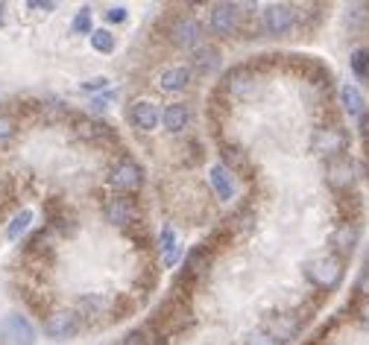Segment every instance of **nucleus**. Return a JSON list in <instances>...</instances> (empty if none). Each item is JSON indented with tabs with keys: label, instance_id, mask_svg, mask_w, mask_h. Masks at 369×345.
Listing matches in <instances>:
<instances>
[{
	"label": "nucleus",
	"instance_id": "9",
	"mask_svg": "<svg viewBox=\"0 0 369 345\" xmlns=\"http://www.w3.org/2000/svg\"><path fill=\"white\" fill-rule=\"evenodd\" d=\"M71 126H74L76 138L88 141V143H97V146H114L117 143L114 129L109 123H103V120H97V118H88V114H74Z\"/></svg>",
	"mask_w": 369,
	"mask_h": 345
},
{
	"label": "nucleus",
	"instance_id": "29",
	"mask_svg": "<svg viewBox=\"0 0 369 345\" xmlns=\"http://www.w3.org/2000/svg\"><path fill=\"white\" fill-rule=\"evenodd\" d=\"M121 345H153V331L149 328H132Z\"/></svg>",
	"mask_w": 369,
	"mask_h": 345
},
{
	"label": "nucleus",
	"instance_id": "22",
	"mask_svg": "<svg viewBox=\"0 0 369 345\" xmlns=\"http://www.w3.org/2000/svg\"><path fill=\"white\" fill-rule=\"evenodd\" d=\"M159 249H161V264L164 267H176V260L182 255V246H179V237L170 225H164L161 228V234H159Z\"/></svg>",
	"mask_w": 369,
	"mask_h": 345
},
{
	"label": "nucleus",
	"instance_id": "8",
	"mask_svg": "<svg viewBox=\"0 0 369 345\" xmlns=\"http://www.w3.org/2000/svg\"><path fill=\"white\" fill-rule=\"evenodd\" d=\"M241 18H243L241 3H214L208 15V27L214 36L232 38V36H241Z\"/></svg>",
	"mask_w": 369,
	"mask_h": 345
},
{
	"label": "nucleus",
	"instance_id": "11",
	"mask_svg": "<svg viewBox=\"0 0 369 345\" xmlns=\"http://www.w3.org/2000/svg\"><path fill=\"white\" fill-rule=\"evenodd\" d=\"M261 24H264V32H270V36H276V38L290 36V32L296 29V6L270 3L261 12Z\"/></svg>",
	"mask_w": 369,
	"mask_h": 345
},
{
	"label": "nucleus",
	"instance_id": "33",
	"mask_svg": "<svg viewBox=\"0 0 369 345\" xmlns=\"http://www.w3.org/2000/svg\"><path fill=\"white\" fill-rule=\"evenodd\" d=\"M246 345H281V342H279V339H273V337H270V334H267L264 328H261V331H255L253 337L246 339Z\"/></svg>",
	"mask_w": 369,
	"mask_h": 345
},
{
	"label": "nucleus",
	"instance_id": "21",
	"mask_svg": "<svg viewBox=\"0 0 369 345\" xmlns=\"http://www.w3.org/2000/svg\"><path fill=\"white\" fill-rule=\"evenodd\" d=\"M208 182L217 193V199H223V202H232V196H234V176L223 167V164H214V167L208 170Z\"/></svg>",
	"mask_w": 369,
	"mask_h": 345
},
{
	"label": "nucleus",
	"instance_id": "37",
	"mask_svg": "<svg viewBox=\"0 0 369 345\" xmlns=\"http://www.w3.org/2000/svg\"><path fill=\"white\" fill-rule=\"evenodd\" d=\"M6 27V3H0V29Z\"/></svg>",
	"mask_w": 369,
	"mask_h": 345
},
{
	"label": "nucleus",
	"instance_id": "19",
	"mask_svg": "<svg viewBox=\"0 0 369 345\" xmlns=\"http://www.w3.org/2000/svg\"><path fill=\"white\" fill-rule=\"evenodd\" d=\"M161 126L167 129L170 135H179L191 126V106L188 103H170L161 111Z\"/></svg>",
	"mask_w": 369,
	"mask_h": 345
},
{
	"label": "nucleus",
	"instance_id": "18",
	"mask_svg": "<svg viewBox=\"0 0 369 345\" xmlns=\"http://www.w3.org/2000/svg\"><path fill=\"white\" fill-rule=\"evenodd\" d=\"M220 164L234 176V173H253V158H249V153L243 150L241 143H220Z\"/></svg>",
	"mask_w": 369,
	"mask_h": 345
},
{
	"label": "nucleus",
	"instance_id": "10",
	"mask_svg": "<svg viewBox=\"0 0 369 345\" xmlns=\"http://www.w3.org/2000/svg\"><path fill=\"white\" fill-rule=\"evenodd\" d=\"M79 331H82V322L74 314V307H68V310H62V307L59 310H50V314L44 316V334L53 342H68Z\"/></svg>",
	"mask_w": 369,
	"mask_h": 345
},
{
	"label": "nucleus",
	"instance_id": "23",
	"mask_svg": "<svg viewBox=\"0 0 369 345\" xmlns=\"http://www.w3.org/2000/svg\"><path fill=\"white\" fill-rule=\"evenodd\" d=\"M340 106L346 114H351V118H363L366 114V100L358 85H351V82H346V85L340 88Z\"/></svg>",
	"mask_w": 369,
	"mask_h": 345
},
{
	"label": "nucleus",
	"instance_id": "36",
	"mask_svg": "<svg viewBox=\"0 0 369 345\" xmlns=\"http://www.w3.org/2000/svg\"><path fill=\"white\" fill-rule=\"evenodd\" d=\"M361 319L369 325V299H363V304H361Z\"/></svg>",
	"mask_w": 369,
	"mask_h": 345
},
{
	"label": "nucleus",
	"instance_id": "32",
	"mask_svg": "<svg viewBox=\"0 0 369 345\" xmlns=\"http://www.w3.org/2000/svg\"><path fill=\"white\" fill-rule=\"evenodd\" d=\"M109 88V76H91V79H86L82 82V91H106Z\"/></svg>",
	"mask_w": 369,
	"mask_h": 345
},
{
	"label": "nucleus",
	"instance_id": "34",
	"mask_svg": "<svg viewBox=\"0 0 369 345\" xmlns=\"http://www.w3.org/2000/svg\"><path fill=\"white\" fill-rule=\"evenodd\" d=\"M358 295H361V299H369V269L366 267H363L361 278H358Z\"/></svg>",
	"mask_w": 369,
	"mask_h": 345
},
{
	"label": "nucleus",
	"instance_id": "35",
	"mask_svg": "<svg viewBox=\"0 0 369 345\" xmlns=\"http://www.w3.org/2000/svg\"><path fill=\"white\" fill-rule=\"evenodd\" d=\"M27 6L29 9H39V12H53L56 9V3H50V0H29Z\"/></svg>",
	"mask_w": 369,
	"mask_h": 345
},
{
	"label": "nucleus",
	"instance_id": "3",
	"mask_svg": "<svg viewBox=\"0 0 369 345\" xmlns=\"http://www.w3.org/2000/svg\"><path fill=\"white\" fill-rule=\"evenodd\" d=\"M106 182H109V188H112L114 193L141 190V185H144V167H141V164L132 158V155L121 153V155L112 161V167L106 170Z\"/></svg>",
	"mask_w": 369,
	"mask_h": 345
},
{
	"label": "nucleus",
	"instance_id": "28",
	"mask_svg": "<svg viewBox=\"0 0 369 345\" xmlns=\"http://www.w3.org/2000/svg\"><path fill=\"white\" fill-rule=\"evenodd\" d=\"M71 32H76V36H91V32H94V18H91V9H88V6H82V9L74 15Z\"/></svg>",
	"mask_w": 369,
	"mask_h": 345
},
{
	"label": "nucleus",
	"instance_id": "31",
	"mask_svg": "<svg viewBox=\"0 0 369 345\" xmlns=\"http://www.w3.org/2000/svg\"><path fill=\"white\" fill-rule=\"evenodd\" d=\"M129 18V9L126 6H109L106 9V21L109 24H123Z\"/></svg>",
	"mask_w": 369,
	"mask_h": 345
},
{
	"label": "nucleus",
	"instance_id": "17",
	"mask_svg": "<svg viewBox=\"0 0 369 345\" xmlns=\"http://www.w3.org/2000/svg\"><path fill=\"white\" fill-rule=\"evenodd\" d=\"M4 337L12 345H36V328L21 314H9L4 319Z\"/></svg>",
	"mask_w": 369,
	"mask_h": 345
},
{
	"label": "nucleus",
	"instance_id": "1",
	"mask_svg": "<svg viewBox=\"0 0 369 345\" xmlns=\"http://www.w3.org/2000/svg\"><path fill=\"white\" fill-rule=\"evenodd\" d=\"M302 272H305L311 287L328 293V290H337V284L343 281V260L337 255H316L305 260Z\"/></svg>",
	"mask_w": 369,
	"mask_h": 345
},
{
	"label": "nucleus",
	"instance_id": "4",
	"mask_svg": "<svg viewBox=\"0 0 369 345\" xmlns=\"http://www.w3.org/2000/svg\"><path fill=\"white\" fill-rule=\"evenodd\" d=\"M74 314L79 316L82 328H106L114 322V302L106 295H82L74 304Z\"/></svg>",
	"mask_w": 369,
	"mask_h": 345
},
{
	"label": "nucleus",
	"instance_id": "25",
	"mask_svg": "<svg viewBox=\"0 0 369 345\" xmlns=\"http://www.w3.org/2000/svg\"><path fill=\"white\" fill-rule=\"evenodd\" d=\"M29 225H32V211L24 208V211H18V213L12 217V223H9V228H6V237H9V240H21V234L29 232Z\"/></svg>",
	"mask_w": 369,
	"mask_h": 345
},
{
	"label": "nucleus",
	"instance_id": "24",
	"mask_svg": "<svg viewBox=\"0 0 369 345\" xmlns=\"http://www.w3.org/2000/svg\"><path fill=\"white\" fill-rule=\"evenodd\" d=\"M191 79H194L191 68H170V71H164V73L159 76V88L176 94V91H184V88H188Z\"/></svg>",
	"mask_w": 369,
	"mask_h": 345
},
{
	"label": "nucleus",
	"instance_id": "20",
	"mask_svg": "<svg viewBox=\"0 0 369 345\" xmlns=\"http://www.w3.org/2000/svg\"><path fill=\"white\" fill-rule=\"evenodd\" d=\"M226 228L232 234H249L255 228V205L253 202H241L232 211V217L226 220Z\"/></svg>",
	"mask_w": 369,
	"mask_h": 345
},
{
	"label": "nucleus",
	"instance_id": "15",
	"mask_svg": "<svg viewBox=\"0 0 369 345\" xmlns=\"http://www.w3.org/2000/svg\"><path fill=\"white\" fill-rule=\"evenodd\" d=\"M220 62H223V53L217 50L214 44H203V47H196V50H191V73L194 76H214L217 71H220Z\"/></svg>",
	"mask_w": 369,
	"mask_h": 345
},
{
	"label": "nucleus",
	"instance_id": "2",
	"mask_svg": "<svg viewBox=\"0 0 369 345\" xmlns=\"http://www.w3.org/2000/svg\"><path fill=\"white\" fill-rule=\"evenodd\" d=\"M220 91L229 97V100H249L261 91V73L255 71V64H234L232 71H226Z\"/></svg>",
	"mask_w": 369,
	"mask_h": 345
},
{
	"label": "nucleus",
	"instance_id": "14",
	"mask_svg": "<svg viewBox=\"0 0 369 345\" xmlns=\"http://www.w3.org/2000/svg\"><path fill=\"white\" fill-rule=\"evenodd\" d=\"M302 322H305V316H299V310H296V314H273L270 319L264 322V331L284 345V342H290L302 331Z\"/></svg>",
	"mask_w": 369,
	"mask_h": 345
},
{
	"label": "nucleus",
	"instance_id": "7",
	"mask_svg": "<svg viewBox=\"0 0 369 345\" xmlns=\"http://www.w3.org/2000/svg\"><path fill=\"white\" fill-rule=\"evenodd\" d=\"M103 217L106 223L117 225V228H132V225H138V202H135V196L132 193H112L109 199H103Z\"/></svg>",
	"mask_w": 369,
	"mask_h": 345
},
{
	"label": "nucleus",
	"instance_id": "27",
	"mask_svg": "<svg viewBox=\"0 0 369 345\" xmlns=\"http://www.w3.org/2000/svg\"><path fill=\"white\" fill-rule=\"evenodd\" d=\"M349 64H351V73H355L358 79L369 82V50H366V47H358V50H351Z\"/></svg>",
	"mask_w": 369,
	"mask_h": 345
},
{
	"label": "nucleus",
	"instance_id": "12",
	"mask_svg": "<svg viewBox=\"0 0 369 345\" xmlns=\"http://www.w3.org/2000/svg\"><path fill=\"white\" fill-rule=\"evenodd\" d=\"M326 182L334 193H349L351 188H355V161H351L349 155L326 161Z\"/></svg>",
	"mask_w": 369,
	"mask_h": 345
},
{
	"label": "nucleus",
	"instance_id": "30",
	"mask_svg": "<svg viewBox=\"0 0 369 345\" xmlns=\"http://www.w3.org/2000/svg\"><path fill=\"white\" fill-rule=\"evenodd\" d=\"M15 132H18V123L9 114H0V141H9Z\"/></svg>",
	"mask_w": 369,
	"mask_h": 345
},
{
	"label": "nucleus",
	"instance_id": "13",
	"mask_svg": "<svg viewBox=\"0 0 369 345\" xmlns=\"http://www.w3.org/2000/svg\"><path fill=\"white\" fill-rule=\"evenodd\" d=\"M161 120V111L153 100H132L126 108V123L135 129V132H153Z\"/></svg>",
	"mask_w": 369,
	"mask_h": 345
},
{
	"label": "nucleus",
	"instance_id": "5",
	"mask_svg": "<svg viewBox=\"0 0 369 345\" xmlns=\"http://www.w3.org/2000/svg\"><path fill=\"white\" fill-rule=\"evenodd\" d=\"M206 27L199 24L194 15H176V18L167 24V41L179 50H196V47H203L206 41Z\"/></svg>",
	"mask_w": 369,
	"mask_h": 345
},
{
	"label": "nucleus",
	"instance_id": "16",
	"mask_svg": "<svg viewBox=\"0 0 369 345\" xmlns=\"http://www.w3.org/2000/svg\"><path fill=\"white\" fill-rule=\"evenodd\" d=\"M358 240H361V228L358 223H351V220H343L337 228L331 232V255H337L340 260L343 258H351V252L358 249Z\"/></svg>",
	"mask_w": 369,
	"mask_h": 345
},
{
	"label": "nucleus",
	"instance_id": "26",
	"mask_svg": "<svg viewBox=\"0 0 369 345\" xmlns=\"http://www.w3.org/2000/svg\"><path fill=\"white\" fill-rule=\"evenodd\" d=\"M88 41H91V50H97V53H103V56L114 53V47H117V38L112 36L109 29H94L91 36H88Z\"/></svg>",
	"mask_w": 369,
	"mask_h": 345
},
{
	"label": "nucleus",
	"instance_id": "6",
	"mask_svg": "<svg viewBox=\"0 0 369 345\" xmlns=\"http://www.w3.org/2000/svg\"><path fill=\"white\" fill-rule=\"evenodd\" d=\"M346 150H349V135H346V129L337 126V123L320 126V129L314 132V138H311V153L323 155L326 161L346 155Z\"/></svg>",
	"mask_w": 369,
	"mask_h": 345
}]
</instances>
